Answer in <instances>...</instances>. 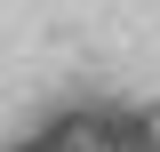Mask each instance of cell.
<instances>
[{
	"mask_svg": "<svg viewBox=\"0 0 160 152\" xmlns=\"http://www.w3.org/2000/svg\"><path fill=\"white\" fill-rule=\"evenodd\" d=\"M16 152H160V128L120 104H72V112L40 120Z\"/></svg>",
	"mask_w": 160,
	"mask_h": 152,
	"instance_id": "6da1fadb",
	"label": "cell"
}]
</instances>
